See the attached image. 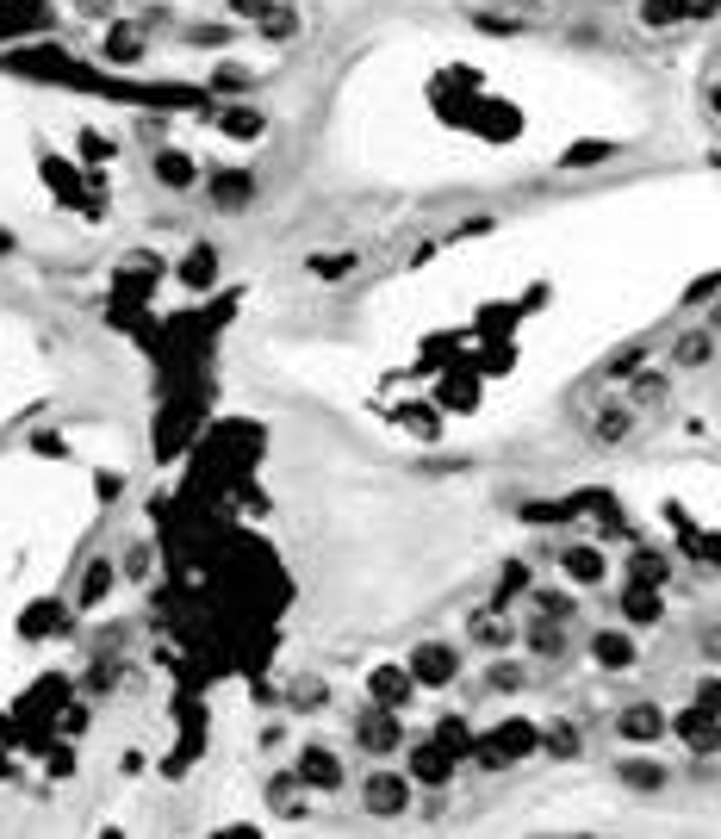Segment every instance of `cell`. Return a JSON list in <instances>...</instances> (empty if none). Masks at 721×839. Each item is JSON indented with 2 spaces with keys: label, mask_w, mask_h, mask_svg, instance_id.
I'll return each mask as SVG.
<instances>
[{
  "label": "cell",
  "mask_w": 721,
  "mask_h": 839,
  "mask_svg": "<svg viewBox=\"0 0 721 839\" xmlns=\"http://www.w3.org/2000/svg\"><path fill=\"white\" fill-rule=\"evenodd\" d=\"M361 802H367V815H405V808H411L405 771H373L367 790H361Z\"/></svg>",
  "instance_id": "obj_1"
},
{
  "label": "cell",
  "mask_w": 721,
  "mask_h": 839,
  "mask_svg": "<svg viewBox=\"0 0 721 839\" xmlns=\"http://www.w3.org/2000/svg\"><path fill=\"white\" fill-rule=\"evenodd\" d=\"M398 740H405V728H398V715L380 703V709H361V721H355V746L361 752H392Z\"/></svg>",
  "instance_id": "obj_2"
},
{
  "label": "cell",
  "mask_w": 721,
  "mask_h": 839,
  "mask_svg": "<svg viewBox=\"0 0 721 839\" xmlns=\"http://www.w3.org/2000/svg\"><path fill=\"white\" fill-rule=\"evenodd\" d=\"M293 784H305V790H342V759H336L330 746H305Z\"/></svg>",
  "instance_id": "obj_3"
},
{
  "label": "cell",
  "mask_w": 721,
  "mask_h": 839,
  "mask_svg": "<svg viewBox=\"0 0 721 839\" xmlns=\"http://www.w3.org/2000/svg\"><path fill=\"white\" fill-rule=\"evenodd\" d=\"M454 672H460L454 647H436V641H429V647H417V653H411V684H429V690H436V684H448Z\"/></svg>",
  "instance_id": "obj_4"
},
{
  "label": "cell",
  "mask_w": 721,
  "mask_h": 839,
  "mask_svg": "<svg viewBox=\"0 0 721 839\" xmlns=\"http://www.w3.org/2000/svg\"><path fill=\"white\" fill-rule=\"evenodd\" d=\"M666 728L684 740V746H697V752H715V703H697V709H684L678 721H666Z\"/></svg>",
  "instance_id": "obj_5"
},
{
  "label": "cell",
  "mask_w": 721,
  "mask_h": 839,
  "mask_svg": "<svg viewBox=\"0 0 721 839\" xmlns=\"http://www.w3.org/2000/svg\"><path fill=\"white\" fill-rule=\"evenodd\" d=\"M448 771H454V759H448V752H442L436 740L411 746V777H417L423 790H442V784H448Z\"/></svg>",
  "instance_id": "obj_6"
},
{
  "label": "cell",
  "mask_w": 721,
  "mask_h": 839,
  "mask_svg": "<svg viewBox=\"0 0 721 839\" xmlns=\"http://www.w3.org/2000/svg\"><path fill=\"white\" fill-rule=\"evenodd\" d=\"M616 734H622V740H659V734H666V709L634 703V709L616 715Z\"/></svg>",
  "instance_id": "obj_7"
},
{
  "label": "cell",
  "mask_w": 721,
  "mask_h": 839,
  "mask_svg": "<svg viewBox=\"0 0 721 839\" xmlns=\"http://www.w3.org/2000/svg\"><path fill=\"white\" fill-rule=\"evenodd\" d=\"M255 199V181L243 175V168H224V175H212V206L218 212H243Z\"/></svg>",
  "instance_id": "obj_8"
},
{
  "label": "cell",
  "mask_w": 721,
  "mask_h": 839,
  "mask_svg": "<svg viewBox=\"0 0 721 839\" xmlns=\"http://www.w3.org/2000/svg\"><path fill=\"white\" fill-rule=\"evenodd\" d=\"M535 746H541V734L529 728V721H504L498 740H492V752H498L504 765H510V759H523V752H535Z\"/></svg>",
  "instance_id": "obj_9"
},
{
  "label": "cell",
  "mask_w": 721,
  "mask_h": 839,
  "mask_svg": "<svg viewBox=\"0 0 721 839\" xmlns=\"http://www.w3.org/2000/svg\"><path fill=\"white\" fill-rule=\"evenodd\" d=\"M591 653H597V665H610V672L634 665V641H628V634H616V628H603L597 641H591Z\"/></svg>",
  "instance_id": "obj_10"
},
{
  "label": "cell",
  "mask_w": 721,
  "mask_h": 839,
  "mask_svg": "<svg viewBox=\"0 0 721 839\" xmlns=\"http://www.w3.org/2000/svg\"><path fill=\"white\" fill-rule=\"evenodd\" d=\"M572 578H579V585H603V554H597V547H566V560H560Z\"/></svg>",
  "instance_id": "obj_11"
},
{
  "label": "cell",
  "mask_w": 721,
  "mask_h": 839,
  "mask_svg": "<svg viewBox=\"0 0 721 839\" xmlns=\"http://www.w3.org/2000/svg\"><path fill=\"white\" fill-rule=\"evenodd\" d=\"M523 641H529V647H535L541 659H560V653H566V634H560V622H554V616L529 622V628H523Z\"/></svg>",
  "instance_id": "obj_12"
},
{
  "label": "cell",
  "mask_w": 721,
  "mask_h": 839,
  "mask_svg": "<svg viewBox=\"0 0 721 839\" xmlns=\"http://www.w3.org/2000/svg\"><path fill=\"white\" fill-rule=\"evenodd\" d=\"M255 25H262V38H268V44H274V38L286 44V38L299 32V13H293V7H280V0H274V7H262V13H255Z\"/></svg>",
  "instance_id": "obj_13"
},
{
  "label": "cell",
  "mask_w": 721,
  "mask_h": 839,
  "mask_svg": "<svg viewBox=\"0 0 721 839\" xmlns=\"http://www.w3.org/2000/svg\"><path fill=\"white\" fill-rule=\"evenodd\" d=\"M156 181H162V187H175V193H181V187H193V156L162 150V156H156Z\"/></svg>",
  "instance_id": "obj_14"
},
{
  "label": "cell",
  "mask_w": 721,
  "mask_h": 839,
  "mask_svg": "<svg viewBox=\"0 0 721 839\" xmlns=\"http://www.w3.org/2000/svg\"><path fill=\"white\" fill-rule=\"evenodd\" d=\"M367 690H373V697H380L386 709H398V703L411 697V678H405V672H392V665H386V672H373V678H367Z\"/></svg>",
  "instance_id": "obj_15"
},
{
  "label": "cell",
  "mask_w": 721,
  "mask_h": 839,
  "mask_svg": "<svg viewBox=\"0 0 721 839\" xmlns=\"http://www.w3.org/2000/svg\"><path fill=\"white\" fill-rule=\"evenodd\" d=\"M436 746L448 752V759H460V752H473V734H467V721H460V715H442V721H436Z\"/></svg>",
  "instance_id": "obj_16"
},
{
  "label": "cell",
  "mask_w": 721,
  "mask_h": 839,
  "mask_svg": "<svg viewBox=\"0 0 721 839\" xmlns=\"http://www.w3.org/2000/svg\"><path fill=\"white\" fill-rule=\"evenodd\" d=\"M224 131L249 143V137H262L268 125H262V112H249V106H230V112H224Z\"/></svg>",
  "instance_id": "obj_17"
},
{
  "label": "cell",
  "mask_w": 721,
  "mask_h": 839,
  "mask_svg": "<svg viewBox=\"0 0 721 839\" xmlns=\"http://www.w3.org/2000/svg\"><path fill=\"white\" fill-rule=\"evenodd\" d=\"M547 728H554V734H547V752H554V759H579V734H572V721H547Z\"/></svg>",
  "instance_id": "obj_18"
},
{
  "label": "cell",
  "mask_w": 721,
  "mask_h": 839,
  "mask_svg": "<svg viewBox=\"0 0 721 839\" xmlns=\"http://www.w3.org/2000/svg\"><path fill=\"white\" fill-rule=\"evenodd\" d=\"M616 777H622L628 790H659V784H666V771H659V765H622Z\"/></svg>",
  "instance_id": "obj_19"
},
{
  "label": "cell",
  "mask_w": 721,
  "mask_h": 839,
  "mask_svg": "<svg viewBox=\"0 0 721 839\" xmlns=\"http://www.w3.org/2000/svg\"><path fill=\"white\" fill-rule=\"evenodd\" d=\"M473 634H479L485 647H510V622H504V616H479V622H473Z\"/></svg>",
  "instance_id": "obj_20"
},
{
  "label": "cell",
  "mask_w": 721,
  "mask_h": 839,
  "mask_svg": "<svg viewBox=\"0 0 721 839\" xmlns=\"http://www.w3.org/2000/svg\"><path fill=\"white\" fill-rule=\"evenodd\" d=\"M268 802L280 815H299V796H293V777H268Z\"/></svg>",
  "instance_id": "obj_21"
},
{
  "label": "cell",
  "mask_w": 721,
  "mask_h": 839,
  "mask_svg": "<svg viewBox=\"0 0 721 839\" xmlns=\"http://www.w3.org/2000/svg\"><path fill=\"white\" fill-rule=\"evenodd\" d=\"M628 423H634L628 411H603V417H597V442H622V436H628Z\"/></svg>",
  "instance_id": "obj_22"
},
{
  "label": "cell",
  "mask_w": 721,
  "mask_h": 839,
  "mask_svg": "<svg viewBox=\"0 0 721 839\" xmlns=\"http://www.w3.org/2000/svg\"><path fill=\"white\" fill-rule=\"evenodd\" d=\"M634 585H666V560L641 554V560H634Z\"/></svg>",
  "instance_id": "obj_23"
},
{
  "label": "cell",
  "mask_w": 721,
  "mask_h": 839,
  "mask_svg": "<svg viewBox=\"0 0 721 839\" xmlns=\"http://www.w3.org/2000/svg\"><path fill=\"white\" fill-rule=\"evenodd\" d=\"M678 361H684V367H697V361H709V330H697V336H684V342H678Z\"/></svg>",
  "instance_id": "obj_24"
},
{
  "label": "cell",
  "mask_w": 721,
  "mask_h": 839,
  "mask_svg": "<svg viewBox=\"0 0 721 839\" xmlns=\"http://www.w3.org/2000/svg\"><path fill=\"white\" fill-rule=\"evenodd\" d=\"M690 7V0H647V25H666V19H678Z\"/></svg>",
  "instance_id": "obj_25"
},
{
  "label": "cell",
  "mask_w": 721,
  "mask_h": 839,
  "mask_svg": "<svg viewBox=\"0 0 721 839\" xmlns=\"http://www.w3.org/2000/svg\"><path fill=\"white\" fill-rule=\"evenodd\" d=\"M628 616H634V622H653V616H659V603L634 591V597H628Z\"/></svg>",
  "instance_id": "obj_26"
},
{
  "label": "cell",
  "mask_w": 721,
  "mask_h": 839,
  "mask_svg": "<svg viewBox=\"0 0 721 839\" xmlns=\"http://www.w3.org/2000/svg\"><path fill=\"white\" fill-rule=\"evenodd\" d=\"M523 684V672H516V665H492V690H516Z\"/></svg>",
  "instance_id": "obj_27"
},
{
  "label": "cell",
  "mask_w": 721,
  "mask_h": 839,
  "mask_svg": "<svg viewBox=\"0 0 721 839\" xmlns=\"http://www.w3.org/2000/svg\"><path fill=\"white\" fill-rule=\"evenodd\" d=\"M342 268H349V255H330V262L317 255V262H311V274H342Z\"/></svg>",
  "instance_id": "obj_28"
},
{
  "label": "cell",
  "mask_w": 721,
  "mask_h": 839,
  "mask_svg": "<svg viewBox=\"0 0 721 839\" xmlns=\"http://www.w3.org/2000/svg\"><path fill=\"white\" fill-rule=\"evenodd\" d=\"M230 13H262V7H274V0H224Z\"/></svg>",
  "instance_id": "obj_29"
},
{
  "label": "cell",
  "mask_w": 721,
  "mask_h": 839,
  "mask_svg": "<svg viewBox=\"0 0 721 839\" xmlns=\"http://www.w3.org/2000/svg\"><path fill=\"white\" fill-rule=\"evenodd\" d=\"M0 255H7V237H0Z\"/></svg>",
  "instance_id": "obj_30"
}]
</instances>
